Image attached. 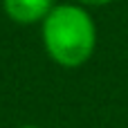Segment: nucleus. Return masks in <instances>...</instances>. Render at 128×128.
Instances as JSON below:
<instances>
[{
	"mask_svg": "<svg viewBox=\"0 0 128 128\" xmlns=\"http://www.w3.org/2000/svg\"><path fill=\"white\" fill-rule=\"evenodd\" d=\"M40 38L47 56L61 68H81L97 47V25L79 2H58L40 22Z\"/></svg>",
	"mask_w": 128,
	"mask_h": 128,
	"instance_id": "f257e3e1",
	"label": "nucleus"
},
{
	"mask_svg": "<svg viewBox=\"0 0 128 128\" xmlns=\"http://www.w3.org/2000/svg\"><path fill=\"white\" fill-rule=\"evenodd\" d=\"M54 0H2V11L11 22L29 27L40 25L54 9Z\"/></svg>",
	"mask_w": 128,
	"mask_h": 128,
	"instance_id": "f03ea898",
	"label": "nucleus"
},
{
	"mask_svg": "<svg viewBox=\"0 0 128 128\" xmlns=\"http://www.w3.org/2000/svg\"><path fill=\"white\" fill-rule=\"evenodd\" d=\"M79 4H83L86 9H92V7H106V4H110V2H115V0H76Z\"/></svg>",
	"mask_w": 128,
	"mask_h": 128,
	"instance_id": "7ed1b4c3",
	"label": "nucleus"
},
{
	"mask_svg": "<svg viewBox=\"0 0 128 128\" xmlns=\"http://www.w3.org/2000/svg\"><path fill=\"white\" fill-rule=\"evenodd\" d=\"M18 128H40V126H34V124H25V126H18Z\"/></svg>",
	"mask_w": 128,
	"mask_h": 128,
	"instance_id": "20e7f679",
	"label": "nucleus"
}]
</instances>
